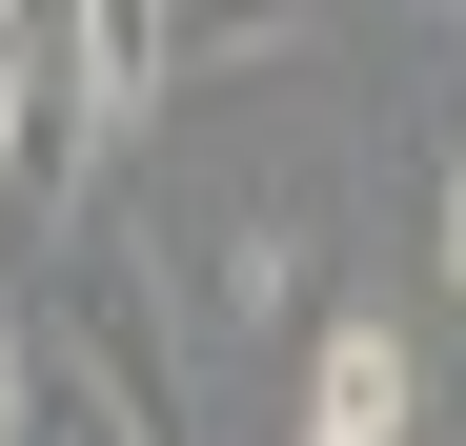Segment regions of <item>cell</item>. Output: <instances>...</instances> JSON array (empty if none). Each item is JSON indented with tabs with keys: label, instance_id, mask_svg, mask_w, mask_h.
I'll use <instances>...</instances> for the list:
<instances>
[{
	"label": "cell",
	"instance_id": "4",
	"mask_svg": "<svg viewBox=\"0 0 466 446\" xmlns=\"http://www.w3.org/2000/svg\"><path fill=\"white\" fill-rule=\"evenodd\" d=\"M304 21V0H163V41H223V61H244V41H284Z\"/></svg>",
	"mask_w": 466,
	"mask_h": 446
},
{
	"label": "cell",
	"instance_id": "5",
	"mask_svg": "<svg viewBox=\"0 0 466 446\" xmlns=\"http://www.w3.org/2000/svg\"><path fill=\"white\" fill-rule=\"evenodd\" d=\"M426 264H446V305H466V163H446V203H426Z\"/></svg>",
	"mask_w": 466,
	"mask_h": 446
},
{
	"label": "cell",
	"instance_id": "2",
	"mask_svg": "<svg viewBox=\"0 0 466 446\" xmlns=\"http://www.w3.org/2000/svg\"><path fill=\"white\" fill-rule=\"evenodd\" d=\"M406 426H426L406 325H325V365H304V446H406Z\"/></svg>",
	"mask_w": 466,
	"mask_h": 446
},
{
	"label": "cell",
	"instance_id": "3",
	"mask_svg": "<svg viewBox=\"0 0 466 446\" xmlns=\"http://www.w3.org/2000/svg\"><path fill=\"white\" fill-rule=\"evenodd\" d=\"M163 61H183V41H163V0H82V82H102V142H122L142 102H163Z\"/></svg>",
	"mask_w": 466,
	"mask_h": 446
},
{
	"label": "cell",
	"instance_id": "6",
	"mask_svg": "<svg viewBox=\"0 0 466 446\" xmlns=\"http://www.w3.org/2000/svg\"><path fill=\"white\" fill-rule=\"evenodd\" d=\"M21 406H41V345H21V325H0V446H21Z\"/></svg>",
	"mask_w": 466,
	"mask_h": 446
},
{
	"label": "cell",
	"instance_id": "7",
	"mask_svg": "<svg viewBox=\"0 0 466 446\" xmlns=\"http://www.w3.org/2000/svg\"><path fill=\"white\" fill-rule=\"evenodd\" d=\"M0 244H21V223H0Z\"/></svg>",
	"mask_w": 466,
	"mask_h": 446
},
{
	"label": "cell",
	"instance_id": "1",
	"mask_svg": "<svg viewBox=\"0 0 466 446\" xmlns=\"http://www.w3.org/2000/svg\"><path fill=\"white\" fill-rule=\"evenodd\" d=\"M61 406H82L102 446H183L203 406H183V325H163V264H142L122 244V223H102V244H61Z\"/></svg>",
	"mask_w": 466,
	"mask_h": 446
}]
</instances>
